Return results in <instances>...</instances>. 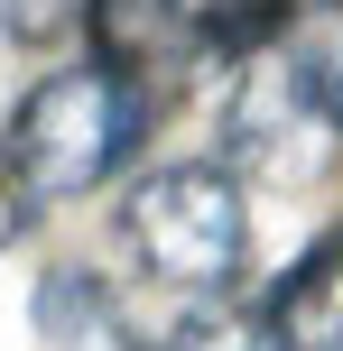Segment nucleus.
<instances>
[{"label":"nucleus","instance_id":"obj_5","mask_svg":"<svg viewBox=\"0 0 343 351\" xmlns=\"http://www.w3.org/2000/svg\"><path fill=\"white\" fill-rule=\"evenodd\" d=\"M74 28H84L93 65L130 74V84H158L195 47V0H74Z\"/></svg>","mask_w":343,"mask_h":351},{"label":"nucleus","instance_id":"obj_8","mask_svg":"<svg viewBox=\"0 0 343 351\" xmlns=\"http://www.w3.org/2000/svg\"><path fill=\"white\" fill-rule=\"evenodd\" d=\"M148 351H269V342H260V324L241 315V305H223V296H195V305H186V315L167 324V333L148 342Z\"/></svg>","mask_w":343,"mask_h":351},{"label":"nucleus","instance_id":"obj_1","mask_svg":"<svg viewBox=\"0 0 343 351\" xmlns=\"http://www.w3.org/2000/svg\"><path fill=\"white\" fill-rule=\"evenodd\" d=\"M148 130H158V93L148 84H130L111 65H56L19 93L0 158L28 185V204H74V194H102L140 158Z\"/></svg>","mask_w":343,"mask_h":351},{"label":"nucleus","instance_id":"obj_6","mask_svg":"<svg viewBox=\"0 0 343 351\" xmlns=\"http://www.w3.org/2000/svg\"><path fill=\"white\" fill-rule=\"evenodd\" d=\"M260 342L269 351H343V231H325L288 259V278L269 287Z\"/></svg>","mask_w":343,"mask_h":351},{"label":"nucleus","instance_id":"obj_7","mask_svg":"<svg viewBox=\"0 0 343 351\" xmlns=\"http://www.w3.org/2000/svg\"><path fill=\"white\" fill-rule=\"evenodd\" d=\"M288 37H297V0H195V47H186V65L232 74V65H251V56L288 47Z\"/></svg>","mask_w":343,"mask_h":351},{"label":"nucleus","instance_id":"obj_4","mask_svg":"<svg viewBox=\"0 0 343 351\" xmlns=\"http://www.w3.org/2000/svg\"><path fill=\"white\" fill-rule=\"evenodd\" d=\"M28 324H37V342H47V351H148L130 296L102 278V268H84V259H56L47 278H37Z\"/></svg>","mask_w":343,"mask_h":351},{"label":"nucleus","instance_id":"obj_2","mask_svg":"<svg viewBox=\"0 0 343 351\" xmlns=\"http://www.w3.org/2000/svg\"><path fill=\"white\" fill-rule=\"evenodd\" d=\"M121 250L140 278L177 287V296H223L251 268V194L223 158H167L130 176L121 194Z\"/></svg>","mask_w":343,"mask_h":351},{"label":"nucleus","instance_id":"obj_9","mask_svg":"<svg viewBox=\"0 0 343 351\" xmlns=\"http://www.w3.org/2000/svg\"><path fill=\"white\" fill-rule=\"evenodd\" d=\"M74 28V0H0V37L10 47H56Z\"/></svg>","mask_w":343,"mask_h":351},{"label":"nucleus","instance_id":"obj_10","mask_svg":"<svg viewBox=\"0 0 343 351\" xmlns=\"http://www.w3.org/2000/svg\"><path fill=\"white\" fill-rule=\"evenodd\" d=\"M28 222H37V204H28V185L10 176V158H0V250L28 241Z\"/></svg>","mask_w":343,"mask_h":351},{"label":"nucleus","instance_id":"obj_3","mask_svg":"<svg viewBox=\"0 0 343 351\" xmlns=\"http://www.w3.org/2000/svg\"><path fill=\"white\" fill-rule=\"evenodd\" d=\"M334 139H343V111L316 93L297 47H269V56L223 74V167L232 176H251V185H316L334 167Z\"/></svg>","mask_w":343,"mask_h":351}]
</instances>
